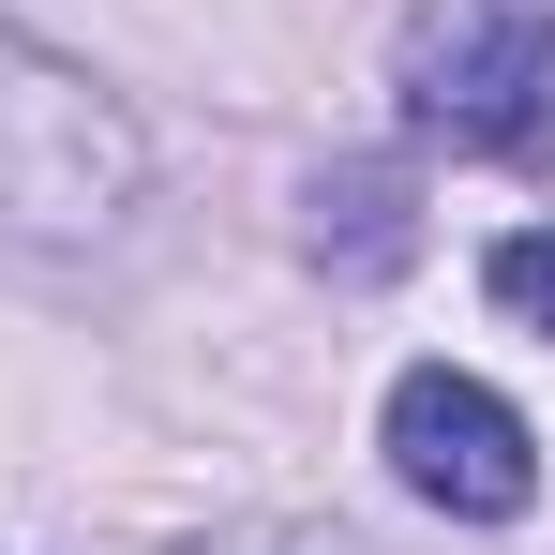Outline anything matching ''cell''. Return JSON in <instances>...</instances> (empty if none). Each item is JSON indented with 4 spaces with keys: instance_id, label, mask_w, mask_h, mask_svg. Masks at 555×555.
<instances>
[{
    "instance_id": "cell-1",
    "label": "cell",
    "mask_w": 555,
    "mask_h": 555,
    "mask_svg": "<svg viewBox=\"0 0 555 555\" xmlns=\"http://www.w3.org/2000/svg\"><path fill=\"white\" fill-rule=\"evenodd\" d=\"M135 120L76 76V61H46L30 30H0V241H30V256H76L105 241L120 210H135Z\"/></svg>"
},
{
    "instance_id": "cell-2",
    "label": "cell",
    "mask_w": 555,
    "mask_h": 555,
    "mask_svg": "<svg viewBox=\"0 0 555 555\" xmlns=\"http://www.w3.org/2000/svg\"><path fill=\"white\" fill-rule=\"evenodd\" d=\"M405 120L541 166L555 151V0H421L405 15Z\"/></svg>"
},
{
    "instance_id": "cell-3",
    "label": "cell",
    "mask_w": 555,
    "mask_h": 555,
    "mask_svg": "<svg viewBox=\"0 0 555 555\" xmlns=\"http://www.w3.org/2000/svg\"><path fill=\"white\" fill-rule=\"evenodd\" d=\"M390 480H405V495H436L451 526H511V511L541 495V451H526L511 390L421 361V375H390Z\"/></svg>"
},
{
    "instance_id": "cell-4",
    "label": "cell",
    "mask_w": 555,
    "mask_h": 555,
    "mask_svg": "<svg viewBox=\"0 0 555 555\" xmlns=\"http://www.w3.org/2000/svg\"><path fill=\"white\" fill-rule=\"evenodd\" d=\"M480 285H495V300H511L526 331H555V225H511V241L480 256Z\"/></svg>"
}]
</instances>
